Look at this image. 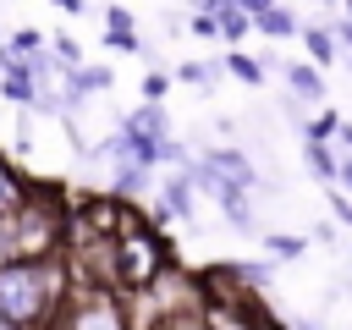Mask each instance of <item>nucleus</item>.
I'll use <instances>...</instances> for the list:
<instances>
[{
    "instance_id": "1",
    "label": "nucleus",
    "mask_w": 352,
    "mask_h": 330,
    "mask_svg": "<svg viewBox=\"0 0 352 330\" xmlns=\"http://www.w3.org/2000/svg\"><path fill=\"white\" fill-rule=\"evenodd\" d=\"M77 275L55 258H16V264H0V319L16 324V330H50L72 297Z\"/></svg>"
},
{
    "instance_id": "2",
    "label": "nucleus",
    "mask_w": 352,
    "mask_h": 330,
    "mask_svg": "<svg viewBox=\"0 0 352 330\" xmlns=\"http://www.w3.org/2000/svg\"><path fill=\"white\" fill-rule=\"evenodd\" d=\"M66 242V214L44 187H28V198L0 214V264L16 258H55V248Z\"/></svg>"
},
{
    "instance_id": "3",
    "label": "nucleus",
    "mask_w": 352,
    "mask_h": 330,
    "mask_svg": "<svg viewBox=\"0 0 352 330\" xmlns=\"http://www.w3.org/2000/svg\"><path fill=\"white\" fill-rule=\"evenodd\" d=\"M50 330H132V319H126V302H121L116 286L77 280L72 297H66V308H60V319Z\"/></svg>"
},
{
    "instance_id": "4",
    "label": "nucleus",
    "mask_w": 352,
    "mask_h": 330,
    "mask_svg": "<svg viewBox=\"0 0 352 330\" xmlns=\"http://www.w3.org/2000/svg\"><path fill=\"white\" fill-rule=\"evenodd\" d=\"M198 220V187H192V176L187 170H165L160 176V209H154V220Z\"/></svg>"
},
{
    "instance_id": "5",
    "label": "nucleus",
    "mask_w": 352,
    "mask_h": 330,
    "mask_svg": "<svg viewBox=\"0 0 352 330\" xmlns=\"http://www.w3.org/2000/svg\"><path fill=\"white\" fill-rule=\"evenodd\" d=\"M280 77H286V94H292V99H302V104H324V99H330L324 72H319V66H308V60H286V66H280Z\"/></svg>"
},
{
    "instance_id": "6",
    "label": "nucleus",
    "mask_w": 352,
    "mask_h": 330,
    "mask_svg": "<svg viewBox=\"0 0 352 330\" xmlns=\"http://www.w3.org/2000/svg\"><path fill=\"white\" fill-rule=\"evenodd\" d=\"M204 160H209V165H214V170H220L226 182H236V187H248V192H258V165H253V160H248L242 148H231V143H220V148H209Z\"/></svg>"
},
{
    "instance_id": "7",
    "label": "nucleus",
    "mask_w": 352,
    "mask_h": 330,
    "mask_svg": "<svg viewBox=\"0 0 352 330\" xmlns=\"http://www.w3.org/2000/svg\"><path fill=\"white\" fill-rule=\"evenodd\" d=\"M116 126H126V132H138V138H148V143H170V116H165V104H138V110H126Z\"/></svg>"
},
{
    "instance_id": "8",
    "label": "nucleus",
    "mask_w": 352,
    "mask_h": 330,
    "mask_svg": "<svg viewBox=\"0 0 352 330\" xmlns=\"http://www.w3.org/2000/svg\"><path fill=\"white\" fill-rule=\"evenodd\" d=\"M297 38H302V50H308V66H319V72H324V66H336V60H341L330 22H302V33H297Z\"/></svg>"
},
{
    "instance_id": "9",
    "label": "nucleus",
    "mask_w": 352,
    "mask_h": 330,
    "mask_svg": "<svg viewBox=\"0 0 352 330\" xmlns=\"http://www.w3.org/2000/svg\"><path fill=\"white\" fill-rule=\"evenodd\" d=\"M253 33H258V38H297V33H302V16L275 0L264 16H253Z\"/></svg>"
},
{
    "instance_id": "10",
    "label": "nucleus",
    "mask_w": 352,
    "mask_h": 330,
    "mask_svg": "<svg viewBox=\"0 0 352 330\" xmlns=\"http://www.w3.org/2000/svg\"><path fill=\"white\" fill-rule=\"evenodd\" d=\"M302 160L314 165V176H319L324 187L336 182V148H330V143H319V138H302Z\"/></svg>"
},
{
    "instance_id": "11",
    "label": "nucleus",
    "mask_w": 352,
    "mask_h": 330,
    "mask_svg": "<svg viewBox=\"0 0 352 330\" xmlns=\"http://www.w3.org/2000/svg\"><path fill=\"white\" fill-rule=\"evenodd\" d=\"M22 198H28V182H22V176H16V165L0 154V214H11Z\"/></svg>"
},
{
    "instance_id": "12",
    "label": "nucleus",
    "mask_w": 352,
    "mask_h": 330,
    "mask_svg": "<svg viewBox=\"0 0 352 330\" xmlns=\"http://www.w3.org/2000/svg\"><path fill=\"white\" fill-rule=\"evenodd\" d=\"M226 72H231L236 82H248V88H264V66H258L253 55H242V50H226Z\"/></svg>"
},
{
    "instance_id": "13",
    "label": "nucleus",
    "mask_w": 352,
    "mask_h": 330,
    "mask_svg": "<svg viewBox=\"0 0 352 330\" xmlns=\"http://www.w3.org/2000/svg\"><path fill=\"white\" fill-rule=\"evenodd\" d=\"M104 50H116V55H148V44H143L138 28H104Z\"/></svg>"
},
{
    "instance_id": "14",
    "label": "nucleus",
    "mask_w": 352,
    "mask_h": 330,
    "mask_svg": "<svg viewBox=\"0 0 352 330\" xmlns=\"http://www.w3.org/2000/svg\"><path fill=\"white\" fill-rule=\"evenodd\" d=\"M170 77H176V82H192L198 94H214V77H220V72H214V66H204V60H182Z\"/></svg>"
},
{
    "instance_id": "15",
    "label": "nucleus",
    "mask_w": 352,
    "mask_h": 330,
    "mask_svg": "<svg viewBox=\"0 0 352 330\" xmlns=\"http://www.w3.org/2000/svg\"><path fill=\"white\" fill-rule=\"evenodd\" d=\"M50 55H55L66 72H82V66H88V60H82V44H77L72 33H55V38H50Z\"/></svg>"
},
{
    "instance_id": "16",
    "label": "nucleus",
    "mask_w": 352,
    "mask_h": 330,
    "mask_svg": "<svg viewBox=\"0 0 352 330\" xmlns=\"http://www.w3.org/2000/svg\"><path fill=\"white\" fill-rule=\"evenodd\" d=\"M72 82H77V94L88 99V94H104V88L116 82V72H110V66H82V72H72Z\"/></svg>"
},
{
    "instance_id": "17",
    "label": "nucleus",
    "mask_w": 352,
    "mask_h": 330,
    "mask_svg": "<svg viewBox=\"0 0 352 330\" xmlns=\"http://www.w3.org/2000/svg\"><path fill=\"white\" fill-rule=\"evenodd\" d=\"M308 248V236H286V231H270L264 226V253H275V258H297Z\"/></svg>"
},
{
    "instance_id": "18",
    "label": "nucleus",
    "mask_w": 352,
    "mask_h": 330,
    "mask_svg": "<svg viewBox=\"0 0 352 330\" xmlns=\"http://www.w3.org/2000/svg\"><path fill=\"white\" fill-rule=\"evenodd\" d=\"M248 33H253V16H242V11H226V16H220V38H226V44H242Z\"/></svg>"
},
{
    "instance_id": "19",
    "label": "nucleus",
    "mask_w": 352,
    "mask_h": 330,
    "mask_svg": "<svg viewBox=\"0 0 352 330\" xmlns=\"http://www.w3.org/2000/svg\"><path fill=\"white\" fill-rule=\"evenodd\" d=\"M330 33H336V50H341V66H352V16H330Z\"/></svg>"
},
{
    "instance_id": "20",
    "label": "nucleus",
    "mask_w": 352,
    "mask_h": 330,
    "mask_svg": "<svg viewBox=\"0 0 352 330\" xmlns=\"http://www.w3.org/2000/svg\"><path fill=\"white\" fill-rule=\"evenodd\" d=\"M170 82H176L170 72H148V77H143V104H160V99L170 94Z\"/></svg>"
},
{
    "instance_id": "21",
    "label": "nucleus",
    "mask_w": 352,
    "mask_h": 330,
    "mask_svg": "<svg viewBox=\"0 0 352 330\" xmlns=\"http://www.w3.org/2000/svg\"><path fill=\"white\" fill-rule=\"evenodd\" d=\"M330 148H336V160H352V121H346V116L336 121V132H330Z\"/></svg>"
},
{
    "instance_id": "22",
    "label": "nucleus",
    "mask_w": 352,
    "mask_h": 330,
    "mask_svg": "<svg viewBox=\"0 0 352 330\" xmlns=\"http://www.w3.org/2000/svg\"><path fill=\"white\" fill-rule=\"evenodd\" d=\"M324 192H330V214H336V226H346V231H352V198H346V192H336V187H324Z\"/></svg>"
},
{
    "instance_id": "23",
    "label": "nucleus",
    "mask_w": 352,
    "mask_h": 330,
    "mask_svg": "<svg viewBox=\"0 0 352 330\" xmlns=\"http://www.w3.org/2000/svg\"><path fill=\"white\" fill-rule=\"evenodd\" d=\"M187 6H192V16H214V22L226 11H236V0H187Z\"/></svg>"
},
{
    "instance_id": "24",
    "label": "nucleus",
    "mask_w": 352,
    "mask_h": 330,
    "mask_svg": "<svg viewBox=\"0 0 352 330\" xmlns=\"http://www.w3.org/2000/svg\"><path fill=\"white\" fill-rule=\"evenodd\" d=\"M187 28H192L198 38H220V22H214V16H187Z\"/></svg>"
},
{
    "instance_id": "25",
    "label": "nucleus",
    "mask_w": 352,
    "mask_h": 330,
    "mask_svg": "<svg viewBox=\"0 0 352 330\" xmlns=\"http://www.w3.org/2000/svg\"><path fill=\"white\" fill-rule=\"evenodd\" d=\"M104 28H132V11L126 6H104Z\"/></svg>"
},
{
    "instance_id": "26",
    "label": "nucleus",
    "mask_w": 352,
    "mask_h": 330,
    "mask_svg": "<svg viewBox=\"0 0 352 330\" xmlns=\"http://www.w3.org/2000/svg\"><path fill=\"white\" fill-rule=\"evenodd\" d=\"M336 192H352V160H336V182H330Z\"/></svg>"
},
{
    "instance_id": "27",
    "label": "nucleus",
    "mask_w": 352,
    "mask_h": 330,
    "mask_svg": "<svg viewBox=\"0 0 352 330\" xmlns=\"http://www.w3.org/2000/svg\"><path fill=\"white\" fill-rule=\"evenodd\" d=\"M314 242H324V248H336V242H341V231H336V220H324V226H314Z\"/></svg>"
},
{
    "instance_id": "28",
    "label": "nucleus",
    "mask_w": 352,
    "mask_h": 330,
    "mask_svg": "<svg viewBox=\"0 0 352 330\" xmlns=\"http://www.w3.org/2000/svg\"><path fill=\"white\" fill-rule=\"evenodd\" d=\"M270 6H275V0H236V11H242V16H264Z\"/></svg>"
},
{
    "instance_id": "29",
    "label": "nucleus",
    "mask_w": 352,
    "mask_h": 330,
    "mask_svg": "<svg viewBox=\"0 0 352 330\" xmlns=\"http://www.w3.org/2000/svg\"><path fill=\"white\" fill-rule=\"evenodd\" d=\"M55 6H60V11H66V16H82V11H88V6H82V0H55Z\"/></svg>"
},
{
    "instance_id": "30",
    "label": "nucleus",
    "mask_w": 352,
    "mask_h": 330,
    "mask_svg": "<svg viewBox=\"0 0 352 330\" xmlns=\"http://www.w3.org/2000/svg\"><path fill=\"white\" fill-rule=\"evenodd\" d=\"M0 330H16V324H6V319H0Z\"/></svg>"
}]
</instances>
